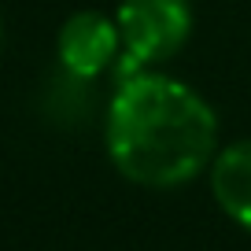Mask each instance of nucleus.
Wrapping results in <instances>:
<instances>
[{
  "label": "nucleus",
  "mask_w": 251,
  "mask_h": 251,
  "mask_svg": "<svg viewBox=\"0 0 251 251\" xmlns=\"http://www.w3.org/2000/svg\"><path fill=\"white\" fill-rule=\"evenodd\" d=\"M115 170L144 188H174L211 170L218 115L192 85L155 71L118 78L103 118Z\"/></svg>",
  "instance_id": "obj_1"
},
{
  "label": "nucleus",
  "mask_w": 251,
  "mask_h": 251,
  "mask_svg": "<svg viewBox=\"0 0 251 251\" xmlns=\"http://www.w3.org/2000/svg\"><path fill=\"white\" fill-rule=\"evenodd\" d=\"M122 33L118 78L166 63L192 37V4L188 0H118L115 11Z\"/></svg>",
  "instance_id": "obj_2"
},
{
  "label": "nucleus",
  "mask_w": 251,
  "mask_h": 251,
  "mask_svg": "<svg viewBox=\"0 0 251 251\" xmlns=\"http://www.w3.org/2000/svg\"><path fill=\"white\" fill-rule=\"evenodd\" d=\"M55 52H59V63L74 78H85V81L100 78L111 63H118V55H122L118 23L107 19L103 11H74L59 26Z\"/></svg>",
  "instance_id": "obj_3"
},
{
  "label": "nucleus",
  "mask_w": 251,
  "mask_h": 251,
  "mask_svg": "<svg viewBox=\"0 0 251 251\" xmlns=\"http://www.w3.org/2000/svg\"><path fill=\"white\" fill-rule=\"evenodd\" d=\"M211 192L222 211L251 233V141H233L211 159Z\"/></svg>",
  "instance_id": "obj_4"
},
{
  "label": "nucleus",
  "mask_w": 251,
  "mask_h": 251,
  "mask_svg": "<svg viewBox=\"0 0 251 251\" xmlns=\"http://www.w3.org/2000/svg\"><path fill=\"white\" fill-rule=\"evenodd\" d=\"M0 48H4V15H0Z\"/></svg>",
  "instance_id": "obj_5"
}]
</instances>
